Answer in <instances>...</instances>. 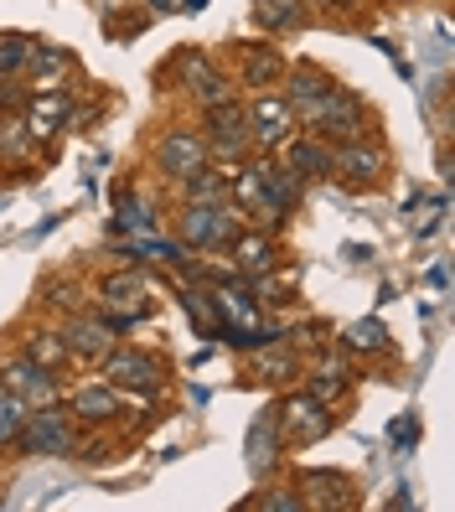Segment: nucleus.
Wrapping results in <instances>:
<instances>
[{"label": "nucleus", "mask_w": 455, "mask_h": 512, "mask_svg": "<svg viewBox=\"0 0 455 512\" xmlns=\"http://www.w3.org/2000/svg\"><path fill=\"white\" fill-rule=\"evenodd\" d=\"M16 445L26 450V456H68V450H73V430H68L63 409H52V404H42L37 414L26 409Z\"/></svg>", "instance_id": "1"}, {"label": "nucleus", "mask_w": 455, "mask_h": 512, "mask_svg": "<svg viewBox=\"0 0 455 512\" xmlns=\"http://www.w3.org/2000/svg\"><path fill=\"white\" fill-rule=\"evenodd\" d=\"M300 119H306L321 140H357L362 130H368V114H362V104L347 99L342 88H331V94H326L311 114H300Z\"/></svg>", "instance_id": "2"}, {"label": "nucleus", "mask_w": 455, "mask_h": 512, "mask_svg": "<svg viewBox=\"0 0 455 512\" xmlns=\"http://www.w3.org/2000/svg\"><path fill=\"white\" fill-rule=\"evenodd\" d=\"M104 373L114 388H135V394H156L161 388V363L145 352H130V347H109L104 352Z\"/></svg>", "instance_id": "3"}, {"label": "nucleus", "mask_w": 455, "mask_h": 512, "mask_svg": "<svg viewBox=\"0 0 455 512\" xmlns=\"http://www.w3.org/2000/svg\"><path fill=\"white\" fill-rule=\"evenodd\" d=\"M0 388H11V394L26 399V404H52V394H57L52 373L42 363H32V357H16V363L0 368Z\"/></svg>", "instance_id": "4"}, {"label": "nucleus", "mask_w": 455, "mask_h": 512, "mask_svg": "<svg viewBox=\"0 0 455 512\" xmlns=\"http://www.w3.org/2000/svg\"><path fill=\"white\" fill-rule=\"evenodd\" d=\"M280 419H285V435H290V440H321V435L331 430V409H326L321 399H311V394L285 399V404H280Z\"/></svg>", "instance_id": "5"}, {"label": "nucleus", "mask_w": 455, "mask_h": 512, "mask_svg": "<svg viewBox=\"0 0 455 512\" xmlns=\"http://www.w3.org/2000/svg\"><path fill=\"white\" fill-rule=\"evenodd\" d=\"M233 223H228V213H223V207H192V213H187V228H181V238H187V244L192 249H228L233 244Z\"/></svg>", "instance_id": "6"}, {"label": "nucleus", "mask_w": 455, "mask_h": 512, "mask_svg": "<svg viewBox=\"0 0 455 512\" xmlns=\"http://www.w3.org/2000/svg\"><path fill=\"white\" fill-rule=\"evenodd\" d=\"M156 156H161V171L176 176V182H187V176H197V171L212 161V156H207V145H202L197 135H166Z\"/></svg>", "instance_id": "7"}, {"label": "nucleus", "mask_w": 455, "mask_h": 512, "mask_svg": "<svg viewBox=\"0 0 455 512\" xmlns=\"http://www.w3.org/2000/svg\"><path fill=\"white\" fill-rule=\"evenodd\" d=\"M331 171L347 176L352 187H378L383 182V156L368 145H342V150H331Z\"/></svg>", "instance_id": "8"}, {"label": "nucleus", "mask_w": 455, "mask_h": 512, "mask_svg": "<svg viewBox=\"0 0 455 512\" xmlns=\"http://www.w3.org/2000/svg\"><path fill=\"white\" fill-rule=\"evenodd\" d=\"M244 119H249V140H259V145H280V140L290 135L295 109H290L285 99H259Z\"/></svg>", "instance_id": "9"}, {"label": "nucleus", "mask_w": 455, "mask_h": 512, "mask_svg": "<svg viewBox=\"0 0 455 512\" xmlns=\"http://www.w3.org/2000/svg\"><path fill=\"white\" fill-rule=\"evenodd\" d=\"M207 135H212V150H223V156L244 150V145H249V119H244V109L218 104V109L207 114Z\"/></svg>", "instance_id": "10"}, {"label": "nucleus", "mask_w": 455, "mask_h": 512, "mask_svg": "<svg viewBox=\"0 0 455 512\" xmlns=\"http://www.w3.org/2000/svg\"><path fill=\"white\" fill-rule=\"evenodd\" d=\"M73 114V104L63 99V94H47V99H32L26 104V119H21V130L32 135V140H47V135H57L63 130V119Z\"/></svg>", "instance_id": "11"}, {"label": "nucleus", "mask_w": 455, "mask_h": 512, "mask_svg": "<svg viewBox=\"0 0 455 512\" xmlns=\"http://www.w3.org/2000/svg\"><path fill=\"white\" fill-rule=\"evenodd\" d=\"M228 249L238 254V269H244V275H269V269L280 264L275 244H269L264 233H233V244H228Z\"/></svg>", "instance_id": "12"}, {"label": "nucleus", "mask_w": 455, "mask_h": 512, "mask_svg": "<svg viewBox=\"0 0 455 512\" xmlns=\"http://www.w3.org/2000/svg\"><path fill=\"white\" fill-rule=\"evenodd\" d=\"M275 456H280V414L269 409V414H259V425L249 430V466L264 476L269 466H275Z\"/></svg>", "instance_id": "13"}, {"label": "nucleus", "mask_w": 455, "mask_h": 512, "mask_svg": "<svg viewBox=\"0 0 455 512\" xmlns=\"http://www.w3.org/2000/svg\"><path fill=\"white\" fill-rule=\"evenodd\" d=\"M63 342H68L73 357H94V363H104V352L114 347L109 342V326H99V321H68L63 326Z\"/></svg>", "instance_id": "14"}, {"label": "nucleus", "mask_w": 455, "mask_h": 512, "mask_svg": "<svg viewBox=\"0 0 455 512\" xmlns=\"http://www.w3.org/2000/svg\"><path fill=\"white\" fill-rule=\"evenodd\" d=\"M73 409H78V419H114L119 414V388L114 383H94V388H78V399H73Z\"/></svg>", "instance_id": "15"}, {"label": "nucleus", "mask_w": 455, "mask_h": 512, "mask_svg": "<svg viewBox=\"0 0 455 512\" xmlns=\"http://www.w3.org/2000/svg\"><path fill=\"white\" fill-rule=\"evenodd\" d=\"M26 357H32V363H42L47 373H63L68 368V342L57 337V331H32V337H26Z\"/></svg>", "instance_id": "16"}, {"label": "nucleus", "mask_w": 455, "mask_h": 512, "mask_svg": "<svg viewBox=\"0 0 455 512\" xmlns=\"http://www.w3.org/2000/svg\"><path fill=\"white\" fill-rule=\"evenodd\" d=\"M99 290H104L109 306H130L135 316H145V311H150V300H145V280H140V275H109Z\"/></svg>", "instance_id": "17"}, {"label": "nucleus", "mask_w": 455, "mask_h": 512, "mask_svg": "<svg viewBox=\"0 0 455 512\" xmlns=\"http://www.w3.org/2000/svg\"><path fill=\"white\" fill-rule=\"evenodd\" d=\"M331 88H337V83L321 78V73H295V78H290V99H285V104H290L295 114H311V109L331 94Z\"/></svg>", "instance_id": "18"}, {"label": "nucleus", "mask_w": 455, "mask_h": 512, "mask_svg": "<svg viewBox=\"0 0 455 512\" xmlns=\"http://www.w3.org/2000/svg\"><path fill=\"white\" fill-rule=\"evenodd\" d=\"M285 166H290L295 176H326V171H331V150H326L321 140H295L290 156H285Z\"/></svg>", "instance_id": "19"}, {"label": "nucleus", "mask_w": 455, "mask_h": 512, "mask_svg": "<svg viewBox=\"0 0 455 512\" xmlns=\"http://www.w3.org/2000/svg\"><path fill=\"white\" fill-rule=\"evenodd\" d=\"M187 192H192V207H228L233 202V187L223 182L218 171H197V176H187Z\"/></svg>", "instance_id": "20"}, {"label": "nucleus", "mask_w": 455, "mask_h": 512, "mask_svg": "<svg viewBox=\"0 0 455 512\" xmlns=\"http://www.w3.org/2000/svg\"><path fill=\"white\" fill-rule=\"evenodd\" d=\"M181 306L192 311V321H197L202 337H218V331L228 326V321H223V311H218V300H207V295H197V290H181Z\"/></svg>", "instance_id": "21"}, {"label": "nucleus", "mask_w": 455, "mask_h": 512, "mask_svg": "<svg viewBox=\"0 0 455 512\" xmlns=\"http://www.w3.org/2000/svg\"><path fill=\"white\" fill-rule=\"evenodd\" d=\"M306 487L316 492V502L321 507H331V502H352V492H347V476H337V471H306Z\"/></svg>", "instance_id": "22"}, {"label": "nucleus", "mask_w": 455, "mask_h": 512, "mask_svg": "<svg viewBox=\"0 0 455 512\" xmlns=\"http://www.w3.org/2000/svg\"><path fill=\"white\" fill-rule=\"evenodd\" d=\"M26 399H16L11 388H0V445H11L16 435H21V419H26Z\"/></svg>", "instance_id": "23"}, {"label": "nucleus", "mask_w": 455, "mask_h": 512, "mask_svg": "<svg viewBox=\"0 0 455 512\" xmlns=\"http://www.w3.org/2000/svg\"><path fill=\"white\" fill-rule=\"evenodd\" d=\"M244 78L249 83H275V78H285V63L269 47H254L249 57H244Z\"/></svg>", "instance_id": "24"}, {"label": "nucleus", "mask_w": 455, "mask_h": 512, "mask_svg": "<svg viewBox=\"0 0 455 512\" xmlns=\"http://www.w3.org/2000/svg\"><path fill=\"white\" fill-rule=\"evenodd\" d=\"M26 63H32V42H26V37H6V42H0V78H16Z\"/></svg>", "instance_id": "25"}, {"label": "nucleus", "mask_w": 455, "mask_h": 512, "mask_svg": "<svg viewBox=\"0 0 455 512\" xmlns=\"http://www.w3.org/2000/svg\"><path fill=\"white\" fill-rule=\"evenodd\" d=\"M254 16H259V26H290V21H300V0H259Z\"/></svg>", "instance_id": "26"}, {"label": "nucleus", "mask_w": 455, "mask_h": 512, "mask_svg": "<svg viewBox=\"0 0 455 512\" xmlns=\"http://www.w3.org/2000/svg\"><path fill=\"white\" fill-rule=\"evenodd\" d=\"M342 337H347V347H357V352H373V347L388 342V331H383V321H357V326L342 331Z\"/></svg>", "instance_id": "27"}, {"label": "nucleus", "mask_w": 455, "mask_h": 512, "mask_svg": "<svg viewBox=\"0 0 455 512\" xmlns=\"http://www.w3.org/2000/svg\"><path fill=\"white\" fill-rule=\"evenodd\" d=\"M63 63H68L63 52H42V57H37V73H42L47 83H57V73H63Z\"/></svg>", "instance_id": "28"}, {"label": "nucleus", "mask_w": 455, "mask_h": 512, "mask_svg": "<svg viewBox=\"0 0 455 512\" xmlns=\"http://www.w3.org/2000/svg\"><path fill=\"white\" fill-rule=\"evenodd\" d=\"M119 223H125V228H150V223H156V218H150V207H119Z\"/></svg>", "instance_id": "29"}, {"label": "nucleus", "mask_w": 455, "mask_h": 512, "mask_svg": "<svg viewBox=\"0 0 455 512\" xmlns=\"http://www.w3.org/2000/svg\"><path fill=\"white\" fill-rule=\"evenodd\" d=\"M290 373H295V368H290V357H280V352H275V357H264V378H290Z\"/></svg>", "instance_id": "30"}, {"label": "nucleus", "mask_w": 455, "mask_h": 512, "mask_svg": "<svg viewBox=\"0 0 455 512\" xmlns=\"http://www.w3.org/2000/svg\"><path fill=\"white\" fill-rule=\"evenodd\" d=\"M259 507H275V512H295V507H300V497H290V492H275V497H259Z\"/></svg>", "instance_id": "31"}, {"label": "nucleus", "mask_w": 455, "mask_h": 512, "mask_svg": "<svg viewBox=\"0 0 455 512\" xmlns=\"http://www.w3.org/2000/svg\"><path fill=\"white\" fill-rule=\"evenodd\" d=\"M393 440L409 445V440H414V419H399V425H393Z\"/></svg>", "instance_id": "32"}, {"label": "nucleus", "mask_w": 455, "mask_h": 512, "mask_svg": "<svg viewBox=\"0 0 455 512\" xmlns=\"http://www.w3.org/2000/svg\"><path fill=\"white\" fill-rule=\"evenodd\" d=\"M326 6H352V0H326Z\"/></svg>", "instance_id": "33"}]
</instances>
